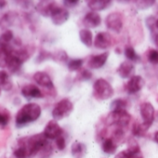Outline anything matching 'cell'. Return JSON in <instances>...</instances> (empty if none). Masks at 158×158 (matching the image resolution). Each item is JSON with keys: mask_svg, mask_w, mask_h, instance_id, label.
Wrapping results in <instances>:
<instances>
[{"mask_svg": "<svg viewBox=\"0 0 158 158\" xmlns=\"http://www.w3.org/2000/svg\"><path fill=\"white\" fill-rule=\"evenodd\" d=\"M42 113L40 105L35 102H29L23 105L17 113L15 117L16 127L22 128L30 123L36 121Z\"/></svg>", "mask_w": 158, "mask_h": 158, "instance_id": "cell-1", "label": "cell"}, {"mask_svg": "<svg viewBox=\"0 0 158 158\" xmlns=\"http://www.w3.org/2000/svg\"><path fill=\"white\" fill-rule=\"evenodd\" d=\"M19 143H22L25 145V147L28 150L30 158L35 156L36 154L40 153L41 151L49 143L48 141V139L45 137L43 133L35 134L31 137H25L21 138L19 139Z\"/></svg>", "mask_w": 158, "mask_h": 158, "instance_id": "cell-2", "label": "cell"}, {"mask_svg": "<svg viewBox=\"0 0 158 158\" xmlns=\"http://www.w3.org/2000/svg\"><path fill=\"white\" fill-rule=\"evenodd\" d=\"M93 95L100 101L109 100L114 95V89L107 80L100 78L95 81L93 85Z\"/></svg>", "mask_w": 158, "mask_h": 158, "instance_id": "cell-3", "label": "cell"}, {"mask_svg": "<svg viewBox=\"0 0 158 158\" xmlns=\"http://www.w3.org/2000/svg\"><path fill=\"white\" fill-rule=\"evenodd\" d=\"M73 102L67 98L62 99L54 106V108L52 110L53 119L56 121H59L65 117H68L71 114V113L73 112Z\"/></svg>", "mask_w": 158, "mask_h": 158, "instance_id": "cell-4", "label": "cell"}, {"mask_svg": "<svg viewBox=\"0 0 158 158\" xmlns=\"http://www.w3.org/2000/svg\"><path fill=\"white\" fill-rule=\"evenodd\" d=\"M131 121V115L125 112H111L105 119V123L107 126L117 125L119 127L123 128L127 127Z\"/></svg>", "mask_w": 158, "mask_h": 158, "instance_id": "cell-5", "label": "cell"}, {"mask_svg": "<svg viewBox=\"0 0 158 158\" xmlns=\"http://www.w3.org/2000/svg\"><path fill=\"white\" fill-rule=\"evenodd\" d=\"M140 116L142 118V125L148 130L153 123L154 120V107L151 102H143L139 107Z\"/></svg>", "mask_w": 158, "mask_h": 158, "instance_id": "cell-6", "label": "cell"}, {"mask_svg": "<svg viewBox=\"0 0 158 158\" xmlns=\"http://www.w3.org/2000/svg\"><path fill=\"white\" fill-rule=\"evenodd\" d=\"M105 24L111 31L119 34L123 28V15L119 12H112L105 19Z\"/></svg>", "mask_w": 158, "mask_h": 158, "instance_id": "cell-7", "label": "cell"}, {"mask_svg": "<svg viewBox=\"0 0 158 158\" xmlns=\"http://www.w3.org/2000/svg\"><path fill=\"white\" fill-rule=\"evenodd\" d=\"M62 133H63V129L54 119L48 121L43 131V134L48 139H56L59 137L62 136Z\"/></svg>", "mask_w": 158, "mask_h": 158, "instance_id": "cell-8", "label": "cell"}, {"mask_svg": "<svg viewBox=\"0 0 158 158\" xmlns=\"http://www.w3.org/2000/svg\"><path fill=\"white\" fill-rule=\"evenodd\" d=\"M145 85V80L140 75L132 76L126 85V90L128 94H136L140 91Z\"/></svg>", "mask_w": 158, "mask_h": 158, "instance_id": "cell-9", "label": "cell"}, {"mask_svg": "<svg viewBox=\"0 0 158 158\" xmlns=\"http://www.w3.org/2000/svg\"><path fill=\"white\" fill-rule=\"evenodd\" d=\"M69 17H70L69 11L66 9L60 8L58 6L53 10V11L50 15L53 24H55L57 26H60V25H62L63 23H65L69 20Z\"/></svg>", "mask_w": 158, "mask_h": 158, "instance_id": "cell-10", "label": "cell"}, {"mask_svg": "<svg viewBox=\"0 0 158 158\" xmlns=\"http://www.w3.org/2000/svg\"><path fill=\"white\" fill-rule=\"evenodd\" d=\"M94 46L99 49H107L113 44L112 36L107 32H100L97 34L94 39Z\"/></svg>", "mask_w": 158, "mask_h": 158, "instance_id": "cell-11", "label": "cell"}, {"mask_svg": "<svg viewBox=\"0 0 158 158\" xmlns=\"http://www.w3.org/2000/svg\"><path fill=\"white\" fill-rule=\"evenodd\" d=\"M33 78H34L35 82L40 87H43L48 89H54V84H53L51 77L45 72H41V71L36 72L34 74Z\"/></svg>", "mask_w": 158, "mask_h": 158, "instance_id": "cell-12", "label": "cell"}, {"mask_svg": "<svg viewBox=\"0 0 158 158\" xmlns=\"http://www.w3.org/2000/svg\"><path fill=\"white\" fill-rule=\"evenodd\" d=\"M101 23H102V18L98 12L89 11L83 18V25L86 27V29L89 30L98 27L101 24Z\"/></svg>", "mask_w": 158, "mask_h": 158, "instance_id": "cell-13", "label": "cell"}, {"mask_svg": "<svg viewBox=\"0 0 158 158\" xmlns=\"http://www.w3.org/2000/svg\"><path fill=\"white\" fill-rule=\"evenodd\" d=\"M22 95L29 101L32 99H42L44 97L40 89L33 84L25 85L22 89Z\"/></svg>", "mask_w": 158, "mask_h": 158, "instance_id": "cell-14", "label": "cell"}, {"mask_svg": "<svg viewBox=\"0 0 158 158\" xmlns=\"http://www.w3.org/2000/svg\"><path fill=\"white\" fill-rule=\"evenodd\" d=\"M56 7H57V5L54 1L43 0V1H39L37 3V5L35 6V10L43 17H50L53 10Z\"/></svg>", "mask_w": 158, "mask_h": 158, "instance_id": "cell-15", "label": "cell"}, {"mask_svg": "<svg viewBox=\"0 0 158 158\" xmlns=\"http://www.w3.org/2000/svg\"><path fill=\"white\" fill-rule=\"evenodd\" d=\"M109 55H110V52L109 51H105L102 54H98V55H94L92 56L89 62H88V65L90 69H100L102 68V66H104V64L106 63L108 58H109Z\"/></svg>", "mask_w": 158, "mask_h": 158, "instance_id": "cell-16", "label": "cell"}, {"mask_svg": "<svg viewBox=\"0 0 158 158\" xmlns=\"http://www.w3.org/2000/svg\"><path fill=\"white\" fill-rule=\"evenodd\" d=\"M135 72V65L133 62L129 61V60H125L123 61L119 67L117 68V73L118 75L123 78V79H127V78H131Z\"/></svg>", "mask_w": 158, "mask_h": 158, "instance_id": "cell-17", "label": "cell"}, {"mask_svg": "<svg viewBox=\"0 0 158 158\" xmlns=\"http://www.w3.org/2000/svg\"><path fill=\"white\" fill-rule=\"evenodd\" d=\"M87 4L91 11L99 12L108 9L113 4V2L110 0H90V1L87 2Z\"/></svg>", "mask_w": 158, "mask_h": 158, "instance_id": "cell-18", "label": "cell"}, {"mask_svg": "<svg viewBox=\"0 0 158 158\" xmlns=\"http://www.w3.org/2000/svg\"><path fill=\"white\" fill-rule=\"evenodd\" d=\"M17 18V13L15 11H8L0 19V28L2 30H9V28L14 24Z\"/></svg>", "mask_w": 158, "mask_h": 158, "instance_id": "cell-19", "label": "cell"}, {"mask_svg": "<svg viewBox=\"0 0 158 158\" xmlns=\"http://www.w3.org/2000/svg\"><path fill=\"white\" fill-rule=\"evenodd\" d=\"M23 63L24 62L22 60H20L17 56H15L12 53L10 55V60H9L7 68L10 72V73L15 74V73H18L22 70V67H23Z\"/></svg>", "mask_w": 158, "mask_h": 158, "instance_id": "cell-20", "label": "cell"}, {"mask_svg": "<svg viewBox=\"0 0 158 158\" xmlns=\"http://www.w3.org/2000/svg\"><path fill=\"white\" fill-rule=\"evenodd\" d=\"M72 155L74 158H83L87 152V147L80 141H74L71 147Z\"/></svg>", "mask_w": 158, "mask_h": 158, "instance_id": "cell-21", "label": "cell"}, {"mask_svg": "<svg viewBox=\"0 0 158 158\" xmlns=\"http://www.w3.org/2000/svg\"><path fill=\"white\" fill-rule=\"evenodd\" d=\"M13 88V83L10 79V74L8 72L0 71V89L5 91H10Z\"/></svg>", "mask_w": 158, "mask_h": 158, "instance_id": "cell-22", "label": "cell"}, {"mask_svg": "<svg viewBox=\"0 0 158 158\" xmlns=\"http://www.w3.org/2000/svg\"><path fill=\"white\" fill-rule=\"evenodd\" d=\"M79 38L87 48H90L94 42L92 33L89 29H81L79 31Z\"/></svg>", "mask_w": 158, "mask_h": 158, "instance_id": "cell-23", "label": "cell"}, {"mask_svg": "<svg viewBox=\"0 0 158 158\" xmlns=\"http://www.w3.org/2000/svg\"><path fill=\"white\" fill-rule=\"evenodd\" d=\"M102 149L103 152H105V153H107V154H114V153L116 152L117 144H116V142L114 140L113 138H108V139H105L102 141Z\"/></svg>", "mask_w": 158, "mask_h": 158, "instance_id": "cell-24", "label": "cell"}, {"mask_svg": "<svg viewBox=\"0 0 158 158\" xmlns=\"http://www.w3.org/2000/svg\"><path fill=\"white\" fill-rule=\"evenodd\" d=\"M14 40V35L11 30L5 31L1 35H0V48H7L11 46V43H13Z\"/></svg>", "mask_w": 158, "mask_h": 158, "instance_id": "cell-25", "label": "cell"}, {"mask_svg": "<svg viewBox=\"0 0 158 158\" xmlns=\"http://www.w3.org/2000/svg\"><path fill=\"white\" fill-rule=\"evenodd\" d=\"M127 102L124 99H115L110 104L112 112H125L127 111Z\"/></svg>", "mask_w": 158, "mask_h": 158, "instance_id": "cell-26", "label": "cell"}, {"mask_svg": "<svg viewBox=\"0 0 158 158\" xmlns=\"http://www.w3.org/2000/svg\"><path fill=\"white\" fill-rule=\"evenodd\" d=\"M13 154L15 158H30L27 148L25 147V145L22 143H19L18 147L14 150Z\"/></svg>", "mask_w": 158, "mask_h": 158, "instance_id": "cell-27", "label": "cell"}, {"mask_svg": "<svg viewBox=\"0 0 158 158\" xmlns=\"http://www.w3.org/2000/svg\"><path fill=\"white\" fill-rule=\"evenodd\" d=\"M84 60L82 59H72L67 61V67L71 72L79 71L83 65Z\"/></svg>", "mask_w": 158, "mask_h": 158, "instance_id": "cell-28", "label": "cell"}, {"mask_svg": "<svg viewBox=\"0 0 158 158\" xmlns=\"http://www.w3.org/2000/svg\"><path fill=\"white\" fill-rule=\"evenodd\" d=\"M124 53H125V56L127 57V60H129L131 62H134V61L136 62L139 60V56L137 54V52L135 51V49L132 47H129V46L126 47Z\"/></svg>", "mask_w": 158, "mask_h": 158, "instance_id": "cell-29", "label": "cell"}, {"mask_svg": "<svg viewBox=\"0 0 158 158\" xmlns=\"http://www.w3.org/2000/svg\"><path fill=\"white\" fill-rule=\"evenodd\" d=\"M10 114L6 108L0 107V127H5L10 122Z\"/></svg>", "mask_w": 158, "mask_h": 158, "instance_id": "cell-30", "label": "cell"}, {"mask_svg": "<svg viewBox=\"0 0 158 158\" xmlns=\"http://www.w3.org/2000/svg\"><path fill=\"white\" fill-rule=\"evenodd\" d=\"M146 132H147V129L144 127L142 123L141 124H139V123L134 124V126L132 127V134L135 137H143Z\"/></svg>", "mask_w": 158, "mask_h": 158, "instance_id": "cell-31", "label": "cell"}, {"mask_svg": "<svg viewBox=\"0 0 158 158\" xmlns=\"http://www.w3.org/2000/svg\"><path fill=\"white\" fill-rule=\"evenodd\" d=\"M91 77H92L91 72H89V70L83 69V70H80V71L78 72L76 79H77L78 81H88V80H89Z\"/></svg>", "mask_w": 158, "mask_h": 158, "instance_id": "cell-32", "label": "cell"}, {"mask_svg": "<svg viewBox=\"0 0 158 158\" xmlns=\"http://www.w3.org/2000/svg\"><path fill=\"white\" fill-rule=\"evenodd\" d=\"M153 0H142V1H135V5L139 10H147L154 5Z\"/></svg>", "mask_w": 158, "mask_h": 158, "instance_id": "cell-33", "label": "cell"}, {"mask_svg": "<svg viewBox=\"0 0 158 158\" xmlns=\"http://www.w3.org/2000/svg\"><path fill=\"white\" fill-rule=\"evenodd\" d=\"M127 150H128L134 156L137 155L138 153H139V152H140L139 145L138 144V142L135 139H130L128 141V148Z\"/></svg>", "mask_w": 158, "mask_h": 158, "instance_id": "cell-34", "label": "cell"}, {"mask_svg": "<svg viewBox=\"0 0 158 158\" xmlns=\"http://www.w3.org/2000/svg\"><path fill=\"white\" fill-rule=\"evenodd\" d=\"M147 60L152 64H158V50L156 49H151L147 53Z\"/></svg>", "mask_w": 158, "mask_h": 158, "instance_id": "cell-35", "label": "cell"}, {"mask_svg": "<svg viewBox=\"0 0 158 158\" xmlns=\"http://www.w3.org/2000/svg\"><path fill=\"white\" fill-rule=\"evenodd\" d=\"M52 59H54L55 60H58V61L65 62V61L68 60V56H67V54H66L65 51H63V50H59L58 52H56V53L53 55Z\"/></svg>", "mask_w": 158, "mask_h": 158, "instance_id": "cell-36", "label": "cell"}, {"mask_svg": "<svg viewBox=\"0 0 158 158\" xmlns=\"http://www.w3.org/2000/svg\"><path fill=\"white\" fill-rule=\"evenodd\" d=\"M55 143H56L57 148L60 151H63L66 148V140H65V138L63 136H60L58 139H55Z\"/></svg>", "mask_w": 158, "mask_h": 158, "instance_id": "cell-37", "label": "cell"}, {"mask_svg": "<svg viewBox=\"0 0 158 158\" xmlns=\"http://www.w3.org/2000/svg\"><path fill=\"white\" fill-rule=\"evenodd\" d=\"M156 20L157 19H155V17H153V16H150L146 19V25H147L148 29L152 32H153V30L155 28Z\"/></svg>", "mask_w": 158, "mask_h": 158, "instance_id": "cell-38", "label": "cell"}, {"mask_svg": "<svg viewBox=\"0 0 158 158\" xmlns=\"http://www.w3.org/2000/svg\"><path fill=\"white\" fill-rule=\"evenodd\" d=\"M114 158H134V155L128 151V150H124L121 151L120 152H118Z\"/></svg>", "mask_w": 158, "mask_h": 158, "instance_id": "cell-39", "label": "cell"}, {"mask_svg": "<svg viewBox=\"0 0 158 158\" xmlns=\"http://www.w3.org/2000/svg\"><path fill=\"white\" fill-rule=\"evenodd\" d=\"M62 3L66 8H74L78 5L79 1L78 0H64Z\"/></svg>", "mask_w": 158, "mask_h": 158, "instance_id": "cell-40", "label": "cell"}, {"mask_svg": "<svg viewBox=\"0 0 158 158\" xmlns=\"http://www.w3.org/2000/svg\"><path fill=\"white\" fill-rule=\"evenodd\" d=\"M8 5V2L7 1H4V0H0V10H3L7 7Z\"/></svg>", "mask_w": 158, "mask_h": 158, "instance_id": "cell-41", "label": "cell"}, {"mask_svg": "<svg viewBox=\"0 0 158 158\" xmlns=\"http://www.w3.org/2000/svg\"><path fill=\"white\" fill-rule=\"evenodd\" d=\"M153 139H154V141L158 144V131H156L154 133V136H153Z\"/></svg>", "mask_w": 158, "mask_h": 158, "instance_id": "cell-42", "label": "cell"}, {"mask_svg": "<svg viewBox=\"0 0 158 158\" xmlns=\"http://www.w3.org/2000/svg\"><path fill=\"white\" fill-rule=\"evenodd\" d=\"M154 43H155V45L158 47V34L154 36Z\"/></svg>", "mask_w": 158, "mask_h": 158, "instance_id": "cell-43", "label": "cell"}, {"mask_svg": "<svg viewBox=\"0 0 158 158\" xmlns=\"http://www.w3.org/2000/svg\"><path fill=\"white\" fill-rule=\"evenodd\" d=\"M155 28L158 29V19L156 20V23H155Z\"/></svg>", "mask_w": 158, "mask_h": 158, "instance_id": "cell-44", "label": "cell"}, {"mask_svg": "<svg viewBox=\"0 0 158 158\" xmlns=\"http://www.w3.org/2000/svg\"><path fill=\"white\" fill-rule=\"evenodd\" d=\"M1 90H2V89H0V96H1Z\"/></svg>", "mask_w": 158, "mask_h": 158, "instance_id": "cell-45", "label": "cell"}, {"mask_svg": "<svg viewBox=\"0 0 158 158\" xmlns=\"http://www.w3.org/2000/svg\"><path fill=\"white\" fill-rule=\"evenodd\" d=\"M137 158H142V157H137Z\"/></svg>", "mask_w": 158, "mask_h": 158, "instance_id": "cell-46", "label": "cell"}]
</instances>
